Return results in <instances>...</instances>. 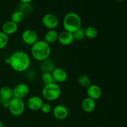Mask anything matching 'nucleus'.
<instances>
[{"instance_id":"obj_1","label":"nucleus","mask_w":127,"mask_h":127,"mask_svg":"<svg viewBox=\"0 0 127 127\" xmlns=\"http://www.w3.org/2000/svg\"><path fill=\"white\" fill-rule=\"evenodd\" d=\"M9 60V66L14 71L18 73L27 71L31 66V57L25 51H16L11 55Z\"/></svg>"},{"instance_id":"obj_2","label":"nucleus","mask_w":127,"mask_h":127,"mask_svg":"<svg viewBox=\"0 0 127 127\" xmlns=\"http://www.w3.org/2000/svg\"><path fill=\"white\" fill-rule=\"evenodd\" d=\"M52 53L50 45L43 40H38L31 46V54L32 58L38 62H43L50 58Z\"/></svg>"},{"instance_id":"obj_3","label":"nucleus","mask_w":127,"mask_h":127,"mask_svg":"<svg viewBox=\"0 0 127 127\" xmlns=\"http://www.w3.org/2000/svg\"><path fill=\"white\" fill-rule=\"evenodd\" d=\"M82 20L79 14L74 12L66 14L63 19V27L64 31L73 33L81 28Z\"/></svg>"},{"instance_id":"obj_4","label":"nucleus","mask_w":127,"mask_h":127,"mask_svg":"<svg viewBox=\"0 0 127 127\" xmlns=\"http://www.w3.org/2000/svg\"><path fill=\"white\" fill-rule=\"evenodd\" d=\"M62 94V89L57 83L44 85L42 90V97L48 102H53L58 100Z\"/></svg>"},{"instance_id":"obj_5","label":"nucleus","mask_w":127,"mask_h":127,"mask_svg":"<svg viewBox=\"0 0 127 127\" xmlns=\"http://www.w3.org/2000/svg\"><path fill=\"white\" fill-rule=\"evenodd\" d=\"M26 108V104L24 99L13 97L9 102L7 109L12 116L17 117L24 114Z\"/></svg>"},{"instance_id":"obj_6","label":"nucleus","mask_w":127,"mask_h":127,"mask_svg":"<svg viewBox=\"0 0 127 127\" xmlns=\"http://www.w3.org/2000/svg\"><path fill=\"white\" fill-rule=\"evenodd\" d=\"M59 19L53 13H47L42 17V24L48 30L55 29L59 26Z\"/></svg>"},{"instance_id":"obj_7","label":"nucleus","mask_w":127,"mask_h":127,"mask_svg":"<svg viewBox=\"0 0 127 127\" xmlns=\"http://www.w3.org/2000/svg\"><path fill=\"white\" fill-rule=\"evenodd\" d=\"M21 39L26 45L32 46L38 40V35L35 30L27 29L22 32Z\"/></svg>"},{"instance_id":"obj_8","label":"nucleus","mask_w":127,"mask_h":127,"mask_svg":"<svg viewBox=\"0 0 127 127\" xmlns=\"http://www.w3.org/2000/svg\"><path fill=\"white\" fill-rule=\"evenodd\" d=\"M44 103L42 97L38 95H32L29 97L26 102V107L31 111L40 110L42 105Z\"/></svg>"},{"instance_id":"obj_9","label":"nucleus","mask_w":127,"mask_h":127,"mask_svg":"<svg viewBox=\"0 0 127 127\" xmlns=\"http://www.w3.org/2000/svg\"><path fill=\"white\" fill-rule=\"evenodd\" d=\"M14 97L24 99L29 95L30 93V88L29 85L24 83L16 84L13 88Z\"/></svg>"},{"instance_id":"obj_10","label":"nucleus","mask_w":127,"mask_h":127,"mask_svg":"<svg viewBox=\"0 0 127 127\" xmlns=\"http://www.w3.org/2000/svg\"><path fill=\"white\" fill-rule=\"evenodd\" d=\"M53 117L57 120H64L68 118L69 115V110L65 105L58 104L55 106L52 109Z\"/></svg>"},{"instance_id":"obj_11","label":"nucleus","mask_w":127,"mask_h":127,"mask_svg":"<svg viewBox=\"0 0 127 127\" xmlns=\"http://www.w3.org/2000/svg\"><path fill=\"white\" fill-rule=\"evenodd\" d=\"M86 93L88 97L95 100H99L102 95V91L100 86L95 84H91L86 88Z\"/></svg>"},{"instance_id":"obj_12","label":"nucleus","mask_w":127,"mask_h":127,"mask_svg":"<svg viewBox=\"0 0 127 127\" xmlns=\"http://www.w3.org/2000/svg\"><path fill=\"white\" fill-rule=\"evenodd\" d=\"M53 79L57 83H63L66 81L68 74L65 69L62 68H55L52 72Z\"/></svg>"},{"instance_id":"obj_13","label":"nucleus","mask_w":127,"mask_h":127,"mask_svg":"<svg viewBox=\"0 0 127 127\" xmlns=\"http://www.w3.org/2000/svg\"><path fill=\"white\" fill-rule=\"evenodd\" d=\"M58 41L61 45L63 46H68L72 44L74 42V37L73 33L63 31L59 33Z\"/></svg>"},{"instance_id":"obj_14","label":"nucleus","mask_w":127,"mask_h":127,"mask_svg":"<svg viewBox=\"0 0 127 127\" xmlns=\"http://www.w3.org/2000/svg\"><path fill=\"white\" fill-rule=\"evenodd\" d=\"M18 24L10 20V21H6L2 24V28H1L2 31H1L8 36H9L16 33L18 31Z\"/></svg>"},{"instance_id":"obj_15","label":"nucleus","mask_w":127,"mask_h":127,"mask_svg":"<svg viewBox=\"0 0 127 127\" xmlns=\"http://www.w3.org/2000/svg\"><path fill=\"white\" fill-rule=\"evenodd\" d=\"M81 108L84 112L86 113H91L95 110L96 108V102L95 100L87 97L84 98L81 102Z\"/></svg>"},{"instance_id":"obj_16","label":"nucleus","mask_w":127,"mask_h":127,"mask_svg":"<svg viewBox=\"0 0 127 127\" xmlns=\"http://www.w3.org/2000/svg\"><path fill=\"white\" fill-rule=\"evenodd\" d=\"M58 35L59 33L55 29L48 30L45 33L43 40L45 41L49 45L53 44L58 41Z\"/></svg>"},{"instance_id":"obj_17","label":"nucleus","mask_w":127,"mask_h":127,"mask_svg":"<svg viewBox=\"0 0 127 127\" xmlns=\"http://www.w3.org/2000/svg\"><path fill=\"white\" fill-rule=\"evenodd\" d=\"M40 67L42 73H52L53 69L56 68L54 62L49 58L41 62Z\"/></svg>"},{"instance_id":"obj_18","label":"nucleus","mask_w":127,"mask_h":127,"mask_svg":"<svg viewBox=\"0 0 127 127\" xmlns=\"http://www.w3.org/2000/svg\"><path fill=\"white\" fill-rule=\"evenodd\" d=\"M14 97L12 88L9 86H3L0 89V98L5 100H11Z\"/></svg>"},{"instance_id":"obj_19","label":"nucleus","mask_w":127,"mask_h":127,"mask_svg":"<svg viewBox=\"0 0 127 127\" xmlns=\"http://www.w3.org/2000/svg\"><path fill=\"white\" fill-rule=\"evenodd\" d=\"M85 37L89 39H94L96 38L99 34V32L96 27L94 26H88L84 29Z\"/></svg>"},{"instance_id":"obj_20","label":"nucleus","mask_w":127,"mask_h":127,"mask_svg":"<svg viewBox=\"0 0 127 127\" xmlns=\"http://www.w3.org/2000/svg\"><path fill=\"white\" fill-rule=\"evenodd\" d=\"M24 14L19 10L15 11L12 13L11 16V21L15 22L17 24L21 23L24 19Z\"/></svg>"},{"instance_id":"obj_21","label":"nucleus","mask_w":127,"mask_h":127,"mask_svg":"<svg viewBox=\"0 0 127 127\" xmlns=\"http://www.w3.org/2000/svg\"><path fill=\"white\" fill-rule=\"evenodd\" d=\"M78 84L84 88H88L92 84L90 78L88 76L84 75V74H83V75H81L80 76H79L78 79Z\"/></svg>"},{"instance_id":"obj_22","label":"nucleus","mask_w":127,"mask_h":127,"mask_svg":"<svg viewBox=\"0 0 127 127\" xmlns=\"http://www.w3.org/2000/svg\"><path fill=\"white\" fill-rule=\"evenodd\" d=\"M41 81L44 84V85L52 83H55L53 79L52 73H47V72L42 73V76H41Z\"/></svg>"},{"instance_id":"obj_23","label":"nucleus","mask_w":127,"mask_h":127,"mask_svg":"<svg viewBox=\"0 0 127 127\" xmlns=\"http://www.w3.org/2000/svg\"><path fill=\"white\" fill-rule=\"evenodd\" d=\"M9 41V36L2 31H0V50L6 48V46L8 45Z\"/></svg>"},{"instance_id":"obj_24","label":"nucleus","mask_w":127,"mask_h":127,"mask_svg":"<svg viewBox=\"0 0 127 127\" xmlns=\"http://www.w3.org/2000/svg\"><path fill=\"white\" fill-rule=\"evenodd\" d=\"M73 37L74 40L80 41L85 38V33H84V29L80 28L73 33Z\"/></svg>"},{"instance_id":"obj_25","label":"nucleus","mask_w":127,"mask_h":127,"mask_svg":"<svg viewBox=\"0 0 127 127\" xmlns=\"http://www.w3.org/2000/svg\"><path fill=\"white\" fill-rule=\"evenodd\" d=\"M52 109L53 108H52V105L49 102H44L43 104L40 109V111L44 114H48L52 112Z\"/></svg>"},{"instance_id":"obj_26","label":"nucleus","mask_w":127,"mask_h":127,"mask_svg":"<svg viewBox=\"0 0 127 127\" xmlns=\"http://www.w3.org/2000/svg\"><path fill=\"white\" fill-rule=\"evenodd\" d=\"M31 5H30V4H23L22 3V5L21 6L20 9L18 10H19V11H21V12H23L25 15V14H26V12H28L31 11Z\"/></svg>"},{"instance_id":"obj_27","label":"nucleus","mask_w":127,"mask_h":127,"mask_svg":"<svg viewBox=\"0 0 127 127\" xmlns=\"http://www.w3.org/2000/svg\"><path fill=\"white\" fill-rule=\"evenodd\" d=\"M9 100H5V99H2L0 98V104H1V105H2V106L3 107H4L5 109H7V108H8L9 102Z\"/></svg>"},{"instance_id":"obj_28","label":"nucleus","mask_w":127,"mask_h":127,"mask_svg":"<svg viewBox=\"0 0 127 127\" xmlns=\"http://www.w3.org/2000/svg\"><path fill=\"white\" fill-rule=\"evenodd\" d=\"M19 1L23 4H30L31 2H32L33 0H19Z\"/></svg>"},{"instance_id":"obj_29","label":"nucleus","mask_w":127,"mask_h":127,"mask_svg":"<svg viewBox=\"0 0 127 127\" xmlns=\"http://www.w3.org/2000/svg\"><path fill=\"white\" fill-rule=\"evenodd\" d=\"M4 62H5V63H6V64H9V63H10L9 57H7V58H5Z\"/></svg>"},{"instance_id":"obj_30","label":"nucleus","mask_w":127,"mask_h":127,"mask_svg":"<svg viewBox=\"0 0 127 127\" xmlns=\"http://www.w3.org/2000/svg\"><path fill=\"white\" fill-rule=\"evenodd\" d=\"M0 127H4L3 122L2 121H1V120H0Z\"/></svg>"},{"instance_id":"obj_31","label":"nucleus","mask_w":127,"mask_h":127,"mask_svg":"<svg viewBox=\"0 0 127 127\" xmlns=\"http://www.w3.org/2000/svg\"><path fill=\"white\" fill-rule=\"evenodd\" d=\"M117 1H118V2H123L124 1H125V0H116Z\"/></svg>"}]
</instances>
